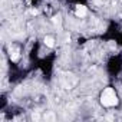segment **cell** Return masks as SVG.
Wrapping results in <instances>:
<instances>
[{"mask_svg": "<svg viewBox=\"0 0 122 122\" xmlns=\"http://www.w3.org/2000/svg\"><path fill=\"white\" fill-rule=\"evenodd\" d=\"M85 15H86V7L78 6V9H76V16H78V17H83Z\"/></svg>", "mask_w": 122, "mask_h": 122, "instance_id": "7a4b0ae2", "label": "cell"}, {"mask_svg": "<svg viewBox=\"0 0 122 122\" xmlns=\"http://www.w3.org/2000/svg\"><path fill=\"white\" fill-rule=\"evenodd\" d=\"M101 102H102L105 106H113V105L118 102V99H116V95H115L113 89H111V88L105 89V91H103V93H102V99H101Z\"/></svg>", "mask_w": 122, "mask_h": 122, "instance_id": "6da1fadb", "label": "cell"}, {"mask_svg": "<svg viewBox=\"0 0 122 122\" xmlns=\"http://www.w3.org/2000/svg\"><path fill=\"white\" fill-rule=\"evenodd\" d=\"M53 42H55V40H53L52 37H45V43H46L49 47H53V45H55Z\"/></svg>", "mask_w": 122, "mask_h": 122, "instance_id": "3957f363", "label": "cell"}]
</instances>
